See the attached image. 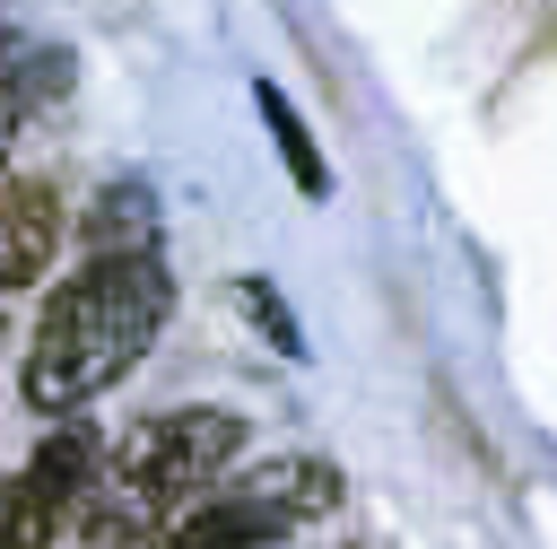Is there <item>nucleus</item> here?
<instances>
[{
    "mask_svg": "<svg viewBox=\"0 0 557 549\" xmlns=\"http://www.w3.org/2000/svg\"><path fill=\"white\" fill-rule=\"evenodd\" d=\"M0 340H9V322H0Z\"/></svg>",
    "mask_w": 557,
    "mask_h": 549,
    "instance_id": "obj_9",
    "label": "nucleus"
},
{
    "mask_svg": "<svg viewBox=\"0 0 557 549\" xmlns=\"http://www.w3.org/2000/svg\"><path fill=\"white\" fill-rule=\"evenodd\" d=\"M96 471H104V444H96L87 427H52V436L9 471V488H0V549H52L61 523L87 505Z\"/></svg>",
    "mask_w": 557,
    "mask_h": 549,
    "instance_id": "obj_4",
    "label": "nucleus"
},
{
    "mask_svg": "<svg viewBox=\"0 0 557 549\" xmlns=\"http://www.w3.org/2000/svg\"><path fill=\"white\" fill-rule=\"evenodd\" d=\"M252 96H261V122H270V139H278V157H287V174H296V192H305V200H322V192H331V174H322V148H313V131H305V113H296L270 78H261Z\"/></svg>",
    "mask_w": 557,
    "mask_h": 549,
    "instance_id": "obj_7",
    "label": "nucleus"
},
{
    "mask_svg": "<svg viewBox=\"0 0 557 549\" xmlns=\"http://www.w3.org/2000/svg\"><path fill=\"white\" fill-rule=\"evenodd\" d=\"M244 453V418L235 410H157L139 418L131 436H113L87 505H78V532L96 549H157Z\"/></svg>",
    "mask_w": 557,
    "mask_h": 549,
    "instance_id": "obj_2",
    "label": "nucleus"
},
{
    "mask_svg": "<svg viewBox=\"0 0 557 549\" xmlns=\"http://www.w3.org/2000/svg\"><path fill=\"white\" fill-rule=\"evenodd\" d=\"M52 244H61V192L35 174H0V296L44 279Z\"/></svg>",
    "mask_w": 557,
    "mask_h": 549,
    "instance_id": "obj_5",
    "label": "nucleus"
},
{
    "mask_svg": "<svg viewBox=\"0 0 557 549\" xmlns=\"http://www.w3.org/2000/svg\"><path fill=\"white\" fill-rule=\"evenodd\" d=\"M322 514H339V471L322 453H270L261 471L209 488L157 549H270V540H287Z\"/></svg>",
    "mask_w": 557,
    "mask_h": 549,
    "instance_id": "obj_3",
    "label": "nucleus"
},
{
    "mask_svg": "<svg viewBox=\"0 0 557 549\" xmlns=\"http://www.w3.org/2000/svg\"><path fill=\"white\" fill-rule=\"evenodd\" d=\"M235 305H244V322H252L261 340H278L287 357H305V331H296V314H287V296H278V288H261V279H235Z\"/></svg>",
    "mask_w": 557,
    "mask_h": 549,
    "instance_id": "obj_8",
    "label": "nucleus"
},
{
    "mask_svg": "<svg viewBox=\"0 0 557 549\" xmlns=\"http://www.w3.org/2000/svg\"><path fill=\"white\" fill-rule=\"evenodd\" d=\"M165 314H174V279H165L157 253H96V261H78L52 288V305H44L35 340H26V401L44 418L87 410L96 392H113L157 349Z\"/></svg>",
    "mask_w": 557,
    "mask_h": 549,
    "instance_id": "obj_1",
    "label": "nucleus"
},
{
    "mask_svg": "<svg viewBox=\"0 0 557 549\" xmlns=\"http://www.w3.org/2000/svg\"><path fill=\"white\" fill-rule=\"evenodd\" d=\"M78 244H87V261H96V253H157V192H148L139 174H113V183L87 200Z\"/></svg>",
    "mask_w": 557,
    "mask_h": 549,
    "instance_id": "obj_6",
    "label": "nucleus"
}]
</instances>
